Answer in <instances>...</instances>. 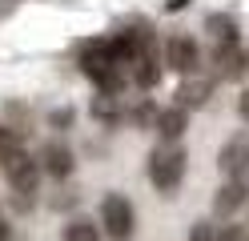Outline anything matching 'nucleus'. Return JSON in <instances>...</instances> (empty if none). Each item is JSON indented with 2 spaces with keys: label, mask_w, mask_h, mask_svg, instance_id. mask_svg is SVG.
<instances>
[{
  "label": "nucleus",
  "mask_w": 249,
  "mask_h": 241,
  "mask_svg": "<svg viewBox=\"0 0 249 241\" xmlns=\"http://www.w3.org/2000/svg\"><path fill=\"white\" fill-rule=\"evenodd\" d=\"M185 177V149L177 141H165L149 153V181L157 185L161 193H173Z\"/></svg>",
  "instance_id": "7ed1b4c3"
},
{
  "label": "nucleus",
  "mask_w": 249,
  "mask_h": 241,
  "mask_svg": "<svg viewBox=\"0 0 249 241\" xmlns=\"http://www.w3.org/2000/svg\"><path fill=\"white\" fill-rule=\"evenodd\" d=\"M4 177H8V189H12V201H17V209H28L36 201V189H40V165L33 157H28L24 149L12 153L4 161Z\"/></svg>",
  "instance_id": "f03ea898"
},
{
  "label": "nucleus",
  "mask_w": 249,
  "mask_h": 241,
  "mask_svg": "<svg viewBox=\"0 0 249 241\" xmlns=\"http://www.w3.org/2000/svg\"><path fill=\"white\" fill-rule=\"evenodd\" d=\"M249 201V177H233V181L217 193V213H237Z\"/></svg>",
  "instance_id": "6e6552de"
},
{
  "label": "nucleus",
  "mask_w": 249,
  "mask_h": 241,
  "mask_svg": "<svg viewBox=\"0 0 249 241\" xmlns=\"http://www.w3.org/2000/svg\"><path fill=\"white\" fill-rule=\"evenodd\" d=\"M205 32H209V44H213V48H221V44H241V40H237V24H233V16H225V12L209 16V20H205Z\"/></svg>",
  "instance_id": "1a4fd4ad"
},
{
  "label": "nucleus",
  "mask_w": 249,
  "mask_h": 241,
  "mask_svg": "<svg viewBox=\"0 0 249 241\" xmlns=\"http://www.w3.org/2000/svg\"><path fill=\"white\" fill-rule=\"evenodd\" d=\"M157 76H161V56H157V48H153V40L141 48V56H137V64H133V80L141 89H153L157 85Z\"/></svg>",
  "instance_id": "0eeeda50"
},
{
  "label": "nucleus",
  "mask_w": 249,
  "mask_h": 241,
  "mask_svg": "<svg viewBox=\"0 0 249 241\" xmlns=\"http://www.w3.org/2000/svg\"><path fill=\"white\" fill-rule=\"evenodd\" d=\"M209 101V80H185V85L177 89V109H197V105H205Z\"/></svg>",
  "instance_id": "9b49d317"
},
{
  "label": "nucleus",
  "mask_w": 249,
  "mask_h": 241,
  "mask_svg": "<svg viewBox=\"0 0 249 241\" xmlns=\"http://www.w3.org/2000/svg\"><path fill=\"white\" fill-rule=\"evenodd\" d=\"M12 153H20V141L12 137L8 129H0V165H4V161H8Z\"/></svg>",
  "instance_id": "2eb2a0df"
},
{
  "label": "nucleus",
  "mask_w": 249,
  "mask_h": 241,
  "mask_svg": "<svg viewBox=\"0 0 249 241\" xmlns=\"http://www.w3.org/2000/svg\"><path fill=\"white\" fill-rule=\"evenodd\" d=\"M8 237V225H4V217H0V241H4Z\"/></svg>",
  "instance_id": "f3484780"
},
{
  "label": "nucleus",
  "mask_w": 249,
  "mask_h": 241,
  "mask_svg": "<svg viewBox=\"0 0 249 241\" xmlns=\"http://www.w3.org/2000/svg\"><path fill=\"white\" fill-rule=\"evenodd\" d=\"M101 225H105V233L113 241H129L133 237V225H137L133 205L124 201L121 193H108V197L101 201Z\"/></svg>",
  "instance_id": "20e7f679"
},
{
  "label": "nucleus",
  "mask_w": 249,
  "mask_h": 241,
  "mask_svg": "<svg viewBox=\"0 0 249 241\" xmlns=\"http://www.w3.org/2000/svg\"><path fill=\"white\" fill-rule=\"evenodd\" d=\"M237 112H241V117H245V121H249V89H245V93H241V101H237Z\"/></svg>",
  "instance_id": "dca6fc26"
},
{
  "label": "nucleus",
  "mask_w": 249,
  "mask_h": 241,
  "mask_svg": "<svg viewBox=\"0 0 249 241\" xmlns=\"http://www.w3.org/2000/svg\"><path fill=\"white\" fill-rule=\"evenodd\" d=\"M185 125H189V112L185 109H165V112H157V133L165 137V141H177L181 133H185Z\"/></svg>",
  "instance_id": "9d476101"
},
{
  "label": "nucleus",
  "mask_w": 249,
  "mask_h": 241,
  "mask_svg": "<svg viewBox=\"0 0 249 241\" xmlns=\"http://www.w3.org/2000/svg\"><path fill=\"white\" fill-rule=\"evenodd\" d=\"M65 241H101V229H97L92 221L76 217V221H69V225H65Z\"/></svg>",
  "instance_id": "ddd939ff"
},
{
  "label": "nucleus",
  "mask_w": 249,
  "mask_h": 241,
  "mask_svg": "<svg viewBox=\"0 0 249 241\" xmlns=\"http://www.w3.org/2000/svg\"><path fill=\"white\" fill-rule=\"evenodd\" d=\"M81 69H85V76L92 80V85H97L101 93H108V96H113L121 89V80H124V69L117 64L108 40H89L81 48Z\"/></svg>",
  "instance_id": "f257e3e1"
},
{
  "label": "nucleus",
  "mask_w": 249,
  "mask_h": 241,
  "mask_svg": "<svg viewBox=\"0 0 249 241\" xmlns=\"http://www.w3.org/2000/svg\"><path fill=\"white\" fill-rule=\"evenodd\" d=\"M44 169H49L53 177H69L72 173V153L65 149V145H49V149H44Z\"/></svg>",
  "instance_id": "f8f14e48"
},
{
  "label": "nucleus",
  "mask_w": 249,
  "mask_h": 241,
  "mask_svg": "<svg viewBox=\"0 0 249 241\" xmlns=\"http://www.w3.org/2000/svg\"><path fill=\"white\" fill-rule=\"evenodd\" d=\"M165 64H169L173 73H181V76H193L197 64H201V53H197V44H193L189 37H169V44H165Z\"/></svg>",
  "instance_id": "423d86ee"
},
{
  "label": "nucleus",
  "mask_w": 249,
  "mask_h": 241,
  "mask_svg": "<svg viewBox=\"0 0 249 241\" xmlns=\"http://www.w3.org/2000/svg\"><path fill=\"white\" fill-rule=\"evenodd\" d=\"M221 233H225V225H217V221H197L193 233H189V241H221Z\"/></svg>",
  "instance_id": "4468645a"
},
{
  "label": "nucleus",
  "mask_w": 249,
  "mask_h": 241,
  "mask_svg": "<svg viewBox=\"0 0 249 241\" xmlns=\"http://www.w3.org/2000/svg\"><path fill=\"white\" fill-rule=\"evenodd\" d=\"M217 165H221V173L229 177V181H233V177H249V133L229 137L221 157H217Z\"/></svg>",
  "instance_id": "39448f33"
}]
</instances>
